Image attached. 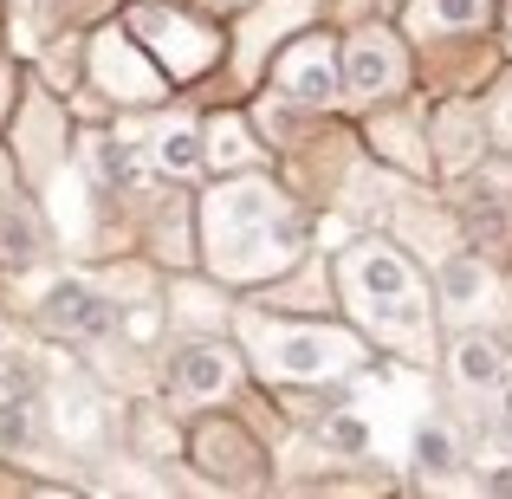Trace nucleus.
Here are the masks:
<instances>
[{
	"instance_id": "obj_1",
	"label": "nucleus",
	"mask_w": 512,
	"mask_h": 499,
	"mask_svg": "<svg viewBox=\"0 0 512 499\" xmlns=\"http://www.w3.org/2000/svg\"><path fill=\"white\" fill-rule=\"evenodd\" d=\"M46 325L59 331V337H104V331L117 325V312L91 286H59L46 299Z\"/></svg>"
},
{
	"instance_id": "obj_2",
	"label": "nucleus",
	"mask_w": 512,
	"mask_h": 499,
	"mask_svg": "<svg viewBox=\"0 0 512 499\" xmlns=\"http://www.w3.org/2000/svg\"><path fill=\"white\" fill-rule=\"evenodd\" d=\"M338 357H350V344L325 337V331L273 337V370H286V376H325V370H338Z\"/></svg>"
},
{
	"instance_id": "obj_3",
	"label": "nucleus",
	"mask_w": 512,
	"mask_h": 499,
	"mask_svg": "<svg viewBox=\"0 0 512 499\" xmlns=\"http://www.w3.org/2000/svg\"><path fill=\"white\" fill-rule=\"evenodd\" d=\"M350 279H357V292H370L376 305H409V266L383 247L350 253Z\"/></svg>"
},
{
	"instance_id": "obj_4",
	"label": "nucleus",
	"mask_w": 512,
	"mask_h": 499,
	"mask_svg": "<svg viewBox=\"0 0 512 499\" xmlns=\"http://www.w3.org/2000/svg\"><path fill=\"white\" fill-rule=\"evenodd\" d=\"M227 383H234V357L221 344H188L175 357V389L182 396H221Z\"/></svg>"
},
{
	"instance_id": "obj_5",
	"label": "nucleus",
	"mask_w": 512,
	"mask_h": 499,
	"mask_svg": "<svg viewBox=\"0 0 512 499\" xmlns=\"http://www.w3.org/2000/svg\"><path fill=\"white\" fill-rule=\"evenodd\" d=\"M279 78H286V91H292V98H305V104H325L331 85H338L325 46H299V59H286V72H279Z\"/></svg>"
},
{
	"instance_id": "obj_6",
	"label": "nucleus",
	"mask_w": 512,
	"mask_h": 499,
	"mask_svg": "<svg viewBox=\"0 0 512 499\" xmlns=\"http://www.w3.org/2000/svg\"><path fill=\"white\" fill-rule=\"evenodd\" d=\"M396 46L389 39H363L357 46V59H350V78H357V91H383V85H396Z\"/></svg>"
},
{
	"instance_id": "obj_7",
	"label": "nucleus",
	"mask_w": 512,
	"mask_h": 499,
	"mask_svg": "<svg viewBox=\"0 0 512 499\" xmlns=\"http://www.w3.org/2000/svg\"><path fill=\"white\" fill-rule=\"evenodd\" d=\"M454 376H461L467 389L500 383V344H493V337H467V344L454 350Z\"/></svg>"
},
{
	"instance_id": "obj_8",
	"label": "nucleus",
	"mask_w": 512,
	"mask_h": 499,
	"mask_svg": "<svg viewBox=\"0 0 512 499\" xmlns=\"http://www.w3.org/2000/svg\"><path fill=\"white\" fill-rule=\"evenodd\" d=\"M33 253H39V227L26 221L20 208H7L0 214V260L7 266H33Z\"/></svg>"
},
{
	"instance_id": "obj_9",
	"label": "nucleus",
	"mask_w": 512,
	"mask_h": 499,
	"mask_svg": "<svg viewBox=\"0 0 512 499\" xmlns=\"http://www.w3.org/2000/svg\"><path fill=\"white\" fill-rule=\"evenodd\" d=\"M156 150H163V169H175V175H188L201 163V150H195V130H169L163 143H156Z\"/></svg>"
},
{
	"instance_id": "obj_10",
	"label": "nucleus",
	"mask_w": 512,
	"mask_h": 499,
	"mask_svg": "<svg viewBox=\"0 0 512 499\" xmlns=\"http://www.w3.org/2000/svg\"><path fill=\"white\" fill-rule=\"evenodd\" d=\"M441 286H448V299H454V305H467V299H474L480 286H487V279H480V266H474V260H448V273H441Z\"/></svg>"
},
{
	"instance_id": "obj_11",
	"label": "nucleus",
	"mask_w": 512,
	"mask_h": 499,
	"mask_svg": "<svg viewBox=\"0 0 512 499\" xmlns=\"http://www.w3.org/2000/svg\"><path fill=\"white\" fill-rule=\"evenodd\" d=\"M415 461H422V467H448L454 461V441L441 435V428H422V435H415Z\"/></svg>"
},
{
	"instance_id": "obj_12",
	"label": "nucleus",
	"mask_w": 512,
	"mask_h": 499,
	"mask_svg": "<svg viewBox=\"0 0 512 499\" xmlns=\"http://www.w3.org/2000/svg\"><path fill=\"white\" fill-rule=\"evenodd\" d=\"M0 396H7V402L33 396V363H0Z\"/></svg>"
},
{
	"instance_id": "obj_13",
	"label": "nucleus",
	"mask_w": 512,
	"mask_h": 499,
	"mask_svg": "<svg viewBox=\"0 0 512 499\" xmlns=\"http://www.w3.org/2000/svg\"><path fill=\"white\" fill-rule=\"evenodd\" d=\"M435 13L454 26H474V20H487V0H435Z\"/></svg>"
},
{
	"instance_id": "obj_14",
	"label": "nucleus",
	"mask_w": 512,
	"mask_h": 499,
	"mask_svg": "<svg viewBox=\"0 0 512 499\" xmlns=\"http://www.w3.org/2000/svg\"><path fill=\"white\" fill-rule=\"evenodd\" d=\"M20 441H26V409L7 402V415H0V448H20Z\"/></svg>"
},
{
	"instance_id": "obj_15",
	"label": "nucleus",
	"mask_w": 512,
	"mask_h": 499,
	"mask_svg": "<svg viewBox=\"0 0 512 499\" xmlns=\"http://www.w3.org/2000/svg\"><path fill=\"white\" fill-rule=\"evenodd\" d=\"M98 169L111 175V182H130V150H117V143H104V150H98Z\"/></svg>"
},
{
	"instance_id": "obj_16",
	"label": "nucleus",
	"mask_w": 512,
	"mask_h": 499,
	"mask_svg": "<svg viewBox=\"0 0 512 499\" xmlns=\"http://www.w3.org/2000/svg\"><path fill=\"white\" fill-rule=\"evenodd\" d=\"M325 435H331V441H338V448H363V428H357V422H331V428H325Z\"/></svg>"
},
{
	"instance_id": "obj_17",
	"label": "nucleus",
	"mask_w": 512,
	"mask_h": 499,
	"mask_svg": "<svg viewBox=\"0 0 512 499\" xmlns=\"http://www.w3.org/2000/svg\"><path fill=\"white\" fill-rule=\"evenodd\" d=\"M506 428H512V389H506Z\"/></svg>"
}]
</instances>
